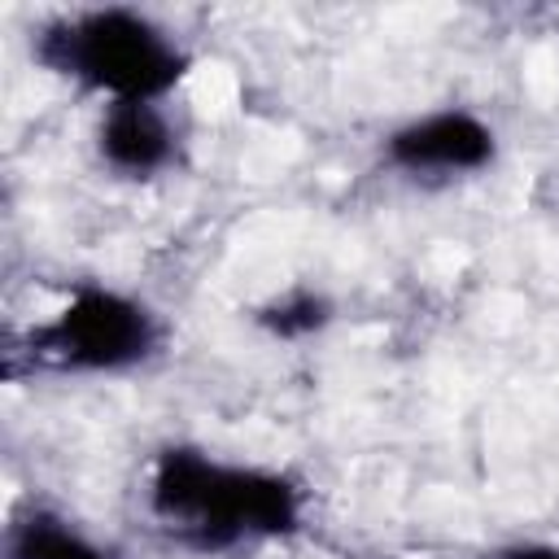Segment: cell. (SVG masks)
<instances>
[{
  "mask_svg": "<svg viewBox=\"0 0 559 559\" xmlns=\"http://www.w3.org/2000/svg\"><path fill=\"white\" fill-rule=\"evenodd\" d=\"M148 515L179 546L214 555L301 528V485L275 467L231 463L201 445H166L148 467Z\"/></svg>",
  "mask_w": 559,
  "mask_h": 559,
  "instance_id": "obj_1",
  "label": "cell"
},
{
  "mask_svg": "<svg viewBox=\"0 0 559 559\" xmlns=\"http://www.w3.org/2000/svg\"><path fill=\"white\" fill-rule=\"evenodd\" d=\"M31 57L48 74L105 96V105H162L192 70V52L175 39V31H166L153 13L127 4L79 9L39 26V35L31 39Z\"/></svg>",
  "mask_w": 559,
  "mask_h": 559,
  "instance_id": "obj_2",
  "label": "cell"
},
{
  "mask_svg": "<svg viewBox=\"0 0 559 559\" xmlns=\"http://www.w3.org/2000/svg\"><path fill=\"white\" fill-rule=\"evenodd\" d=\"M166 345L162 314L114 284H74L66 306L22 336V354L44 371L114 376L153 362Z\"/></svg>",
  "mask_w": 559,
  "mask_h": 559,
  "instance_id": "obj_3",
  "label": "cell"
},
{
  "mask_svg": "<svg viewBox=\"0 0 559 559\" xmlns=\"http://www.w3.org/2000/svg\"><path fill=\"white\" fill-rule=\"evenodd\" d=\"M384 166L402 175H476L498 157V131L472 109H432L406 118L380 140Z\"/></svg>",
  "mask_w": 559,
  "mask_h": 559,
  "instance_id": "obj_4",
  "label": "cell"
},
{
  "mask_svg": "<svg viewBox=\"0 0 559 559\" xmlns=\"http://www.w3.org/2000/svg\"><path fill=\"white\" fill-rule=\"evenodd\" d=\"M179 135L162 105L148 100H118L100 109L96 122V153L122 179H153L175 162Z\"/></svg>",
  "mask_w": 559,
  "mask_h": 559,
  "instance_id": "obj_5",
  "label": "cell"
},
{
  "mask_svg": "<svg viewBox=\"0 0 559 559\" xmlns=\"http://www.w3.org/2000/svg\"><path fill=\"white\" fill-rule=\"evenodd\" d=\"M4 550H9V559H114V550H105L79 524H70L57 511H44V507H31L26 515H17L9 524Z\"/></svg>",
  "mask_w": 559,
  "mask_h": 559,
  "instance_id": "obj_6",
  "label": "cell"
},
{
  "mask_svg": "<svg viewBox=\"0 0 559 559\" xmlns=\"http://www.w3.org/2000/svg\"><path fill=\"white\" fill-rule=\"evenodd\" d=\"M332 314H336V306L323 293H314V288H284V293H275L271 301H262L253 310V323L262 332H271V336L301 341V336L323 332L332 323Z\"/></svg>",
  "mask_w": 559,
  "mask_h": 559,
  "instance_id": "obj_7",
  "label": "cell"
},
{
  "mask_svg": "<svg viewBox=\"0 0 559 559\" xmlns=\"http://www.w3.org/2000/svg\"><path fill=\"white\" fill-rule=\"evenodd\" d=\"M493 559H559V546H546V542H515V546H502Z\"/></svg>",
  "mask_w": 559,
  "mask_h": 559,
  "instance_id": "obj_8",
  "label": "cell"
}]
</instances>
